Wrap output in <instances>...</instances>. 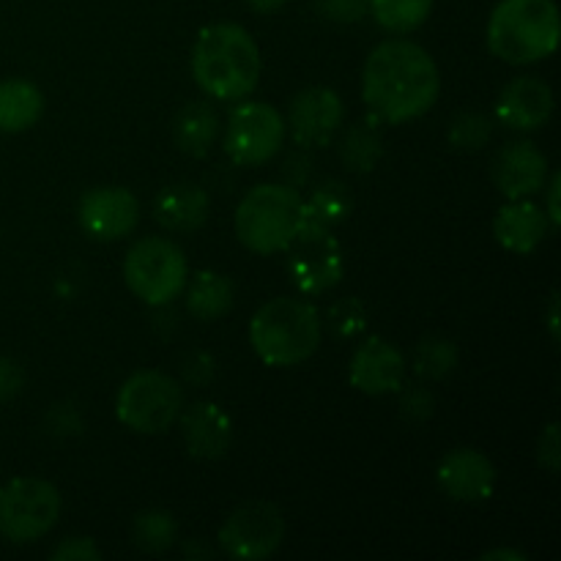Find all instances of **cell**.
Instances as JSON below:
<instances>
[{
	"label": "cell",
	"mask_w": 561,
	"mask_h": 561,
	"mask_svg": "<svg viewBox=\"0 0 561 561\" xmlns=\"http://www.w3.org/2000/svg\"><path fill=\"white\" fill-rule=\"evenodd\" d=\"M285 252H288V274L301 294H327L343 279V247L332 230L299 228Z\"/></svg>",
	"instance_id": "11"
},
{
	"label": "cell",
	"mask_w": 561,
	"mask_h": 561,
	"mask_svg": "<svg viewBox=\"0 0 561 561\" xmlns=\"http://www.w3.org/2000/svg\"><path fill=\"white\" fill-rule=\"evenodd\" d=\"M186 310L197 321H219L236 305V285L219 272H197L186 279Z\"/></svg>",
	"instance_id": "22"
},
{
	"label": "cell",
	"mask_w": 561,
	"mask_h": 561,
	"mask_svg": "<svg viewBox=\"0 0 561 561\" xmlns=\"http://www.w3.org/2000/svg\"><path fill=\"white\" fill-rule=\"evenodd\" d=\"M301 195L288 184H261L236 208V236L257 255L285 252L301 225Z\"/></svg>",
	"instance_id": "5"
},
{
	"label": "cell",
	"mask_w": 561,
	"mask_h": 561,
	"mask_svg": "<svg viewBox=\"0 0 561 561\" xmlns=\"http://www.w3.org/2000/svg\"><path fill=\"white\" fill-rule=\"evenodd\" d=\"M493 135V124L482 113H460L449 126V146L458 151H480Z\"/></svg>",
	"instance_id": "29"
},
{
	"label": "cell",
	"mask_w": 561,
	"mask_h": 561,
	"mask_svg": "<svg viewBox=\"0 0 561 561\" xmlns=\"http://www.w3.org/2000/svg\"><path fill=\"white\" fill-rule=\"evenodd\" d=\"M559 47V9L553 0H502L488 20V49L504 64L546 60Z\"/></svg>",
	"instance_id": "4"
},
{
	"label": "cell",
	"mask_w": 561,
	"mask_h": 561,
	"mask_svg": "<svg viewBox=\"0 0 561 561\" xmlns=\"http://www.w3.org/2000/svg\"><path fill=\"white\" fill-rule=\"evenodd\" d=\"M455 365H458V348L453 340L425 337L414 354V370L425 381H438V378L449 376Z\"/></svg>",
	"instance_id": "28"
},
{
	"label": "cell",
	"mask_w": 561,
	"mask_h": 561,
	"mask_svg": "<svg viewBox=\"0 0 561 561\" xmlns=\"http://www.w3.org/2000/svg\"><path fill=\"white\" fill-rule=\"evenodd\" d=\"M192 77L206 96L239 102L250 96L261 80V49L241 25H206L192 49Z\"/></svg>",
	"instance_id": "2"
},
{
	"label": "cell",
	"mask_w": 561,
	"mask_h": 561,
	"mask_svg": "<svg viewBox=\"0 0 561 561\" xmlns=\"http://www.w3.org/2000/svg\"><path fill=\"white\" fill-rule=\"evenodd\" d=\"M373 16L392 33L416 31L431 16L433 0H367Z\"/></svg>",
	"instance_id": "27"
},
{
	"label": "cell",
	"mask_w": 561,
	"mask_h": 561,
	"mask_svg": "<svg viewBox=\"0 0 561 561\" xmlns=\"http://www.w3.org/2000/svg\"><path fill=\"white\" fill-rule=\"evenodd\" d=\"M548 228H551V219H548L546 208L531 201H520V197L499 208L496 219H493L496 241L504 250L515 252V255L535 252L540 241L548 236Z\"/></svg>",
	"instance_id": "19"
},
{
	"label": "cell",
	"mask_w": 561,
	"mask_h": 561,
	"mask_svg": "<svg viewBox=\"0 0 561 561\" xmlns=\"http://www.w3.org/2000/svg\"><path fill=\"white\" fill-rule=\"evenodd\" d=\"M285 124L277 107L266 102H241L225 129V153L241 168H255L277 157L285 142Z\"/></svg>",
	"instance_id": "9"
},
{
	"label": "cell",
	"mask_w": 561,
	"mask_h": 561,
	"mask_svg": "<svg viewBox=\"0 0 561 561\" xmlns=\"http://www.w3.org/2000/svg\"><path fill=\"white\" fill-rule=\"evenodd\" d=\"M179 526L168 510H146L131 520V542L146 553H162L175 542Z\"/></svg>",
	"instance_id": "26"
},
{
	"label": "cell",
	"mask_w": 561,
	"mask_h": 561,
	"mask_svg": "<svg viewBox=\"0 0 561 561\" xmlns=\"http://www.w3.org/2000/svg\"><path fill=\"white\" fill-rule=\"evenodd\" d=\"M22 389V370L16 362L0 359V403L9 398H14Z\"/></svg>",
	"instance_id": "36"
},
{
	"label": "cell",
	"mask_w": 561,
	"mask_h": 561,
	"mask_svg": "<svg viewBox=\"0 0 561 561\" xmlns=\"http://www.w3.org/2000/svg\"><path fill=\"white\" fill-rule=\"evenodd\" d=\"M442 93V75L425 47L409 38L381 42L362 69V99L381 124H405L425 115Z\"/></svg>",
	"instance_id": "1"
},
{
	"label": "cell",
	"mask_w": 561,
	"mask_h": 561,
	"mask_svg": "<svg viewBox=\"0 0 561 561\" xmlns=\"http://www.w3.org/2000/svg\"><path fill=\"white\" fill-rule=\"evenodd\" d=\"M44 93L31 80L11 77L0 82V131L16 135L42 118Z\"/></svg>",
	"instance_id": "21"
},
{
	"label": "cell",
	"mask_w": 561,
	"mask_h": 561,
	"mask_svg": "<svg viewBox=\"0 0 561 561\" xmlns=\"http://www.w3.org/2000/svg\"><path fill=\"white\" fill-rule=\"evenodd\" d=\"M214 370H217V365H214V356L203 354V351H195V354H192L190 359H186L184 378L190 383H195V387H203V383L211 381Z\"/></svg>",
	"instance_id": "34"
},
{
	"label": "cell",
	"mask_w": 561,
	"mask_h": 561,
	"mask_svg": "<svg viewBox=\"0 0 561 561\" xmlns=\"http://www.w3.org/2000/svg\"><path fill=\"white\" fill-rule=\"evenodd\" d=\"M537 460L540 466H546L548 471H559L561 466V442H559V425L551 422V425L542 431L540 442H537Z\"/></svg>",
	"instance_id": "32"
},
{
	"label": "cell",
	"mask_w": 561,
	"mask_h": 561,
	"mask_svg": "<svg viewBox=\"0 0 561 561\" xmlns=\"http://www.w3.org/2000/svg\"><path fill=\"white\" fill-rule=\"evenodd\" d=\"M553 115V91L540 77H515L496 102V121L515 131H535Z\"/></svg>",
	"instance_id": "16"
},
{
	"label": "cell",
	"mask_w": 561,
	"mask_h": 561,
	"mask_svg": "<svg viewBox=\"0 0 561 561\" xmlns=\"http://www.w3.org/2000/svg\"><path fill=\"white\" fill-rule=\"evenodd\" d=\"M381 121L373 118V115L351 126L343 137V146H340V159L354 173H370L378 159H381Z\"/></svg>",
	"instance_id": "25"
},
{
	"label": "cell",
	"mask_w": 561,
	"mask_h": 561,
	"mask_svg": "<svg viewBox=\"0 0 561 561\" xmlns=\"http://www.w3.org/2000/svg\"><path fill=\"white\" fill-rule=\"evenodd\" d=\"M436 480L438 488H442L453 502L477 504L493 496L499 474L496 466L491 463V458H488L485 453L471 447H460L444 455L442 463H438L436 469Z\"/></svg>",
	"instance_id": "14"
},
{
	"label": "cell",
	"mask_w": 561,
	"mask_h": 561,
	"mask_svg": "<svg viewBox=\"0 0 561 561\" xmlns=\"http://www.w3.org/2000/svg\"><path fill=\"white\" fill-rule=\"evenodd\" d=\"M354 208L348 186L340 181H323L307 203H301V225L307 230H332L334 225L348 219Z\"/></svg>",
	"instance_id": "24"
},
{
	"label": "cell",
	"mask_w": 561,
	"mask_h": 561,
	"mask_svg": "<svg viewBox=\"0 0 561 561\" xmlns=\"http://www.w3.org/2000/svg\"><path fill=\"white\" fill-rule=\"evenodd\" d=\"M285 537V518L277 504L247 502L225 518L219 529V548L225 557L239 561L268 559Z\"/></svg>",
	"instance_id": "10"
},
{
	"label": "cell",
	"mask_w": 561,
	"mask_h": 561,
	"mask_svg": "<svg viewBox=\"0 0 561 561\" xmlns=\"http://www.w3.org/2000/svg\"><path fill=\"white\" fill-rule=\"evenodd\" d=\"M219 131V115L208 102H190L173 121V140L186 157H206Z\"/></svg>",
	"instance_id": "23"
},
{
	"label": "cell",
	"mask_w": 561,
	"mask_h": 561,
	"mask_svg": "<svg viewBox=\"0 0 561 561\" xmlns=\"http://www.w3.org/2000/svg\"><path fill=\"white\" fill-rule=\"evenodd\" d=\"M557 305H559V301H557V296H553V307H551V332H553V337H557Z\"/></svg>",
	"instance_id": "40"
},
{
	"label": "cell",
	"mask_w": 561,
	"mask_h": 561,
	"mask_svg": "<svg viewBox=\"0 0 561 561\" xmlns=\"http://www.w3.org/2000/svg\"><path fill=\"white\" fill-rule=\"evenodd\" d=\"M405 356L383 337H367L351 356L348 378L351 387L359 392L381 398V394L400 392L405 383Z\"/></svg>",
	"instance_id": "15"
},
{
	"label": "cell",
	"mask_w": 561,
	"mask_h": 561,
	"mask_svg": "<svg viewBox=\"0 0 561 561\" xmlns=\"http://www.w3.org/2000/svg\"><path fill=\"white\" fill-rule=\"evenodd\" d=\"M548 159L535 142H510L493 159V181L507 201L529 197L546 186Z\"/></svg>",
	"instance_id": "17"
},
{
	"label": "cell",
	"mask_w": 561,
	"mask_h": 561,
	"mask_svg": "<svg viewBox=\"0 0 561 561\" xmlns=\"http://www.w3.org/2000/svg\"><path fill=\"white\" fill-rule=\"evenodd\" d=\"M321 5L329 16H334V20L354 22L365 14L367 0H321Z\"/></svg>",
	"instance_id": "35"
},
{
	"label": "cell",
	"mask_w": 561,
	"mask_h": 561,
	"mask_svg": "<svg viewBox=\"0 0 561 561\" xmlns=\"http://www.w3.org/2000/svg\"><path fill=\"white\" fill-rule=\"evenodd\" d=\"M181 416L186 453L197 460H219L233 444V422L211 400L190 405Z\"/></svg>",
	"instance_id": "18"
},
{
	"label": "cell",
	"mask_w": 561,
	"mask_h": 561,
	"mask_svg": "<svg viewBox=\"0 0 561 561\" xmlns=\"http://www.w3.org/2000/svg\"><path fill=\"white\" fill-rule=\"evenodd\" d=\"M80 228L96 241H118L137 228L140 203L126 186H93L77 206Z\"/></svg>",
	"instance_id": "12"
},
{
	"label": "cell",
	"mask_w": 561,
	"mask_h": 561,
	"mask_svg": "<svg viewBox=\"0 0 561 561\" xmlns=\"http://www.w3.org/2000/svg\"><path fill=\"white\" fill-rule=\"evenodd\" d=\"M321 312L310 301H266L250 321V343L257 359L268 367H294L310 359L321 345Z\"/></svg>",
	"instance_id": "3"
},
{
	"label": "cell",
	"mask_w": 561,
	"mask_h": 561,
	"mask_svg": "<svg viewBox=\"0 0 561 561\" xmlns=\"http://www.w3.org/2000/svg\"><path fill=\"white\" fill-rule=\"evenodd\" d=\"M184 409V389L159 370H140L124 381L115 398V414L129 431L142 436L164 433Z\"/></svg>",
	"instance_id": "7"
},
{
	"label": "cell",
	"mask_w": 561,
	"mask_h": 561,
	"mask_svg": "<svg viewBox=\"0 0 561 561\" xmlns=\"http://www.w3.org/2000/svg\"><path fill=\"white\" fill-rule=\"evenodd\" d=\"M482 559H485V561H491V559H496V561H502V559H507V561H524L526 553L518 551V548H493V551L482 553Z\"/></svg>",
	"instance_id": "38"
},
{
	"label": "cell",
	"mask_w": 561,
	"mask_h": 561,
	"mask_svg": "<svg viewBox=\"0 0 561 561\" xmlns=\"http://www.w3.org/2000/svg\"><path fill=\"white\" fill-rule=\"evenodd\" d=\"M208 201L206 190H201L197 184H170L153 201V217L162 225L164 230H173V233H195L206 225Z\"/></svg>",
	"instance_id": "20"
},
{
	"label": "cell",
	"mask_w": 561,
	"mask_h": 561,
	"mask_svg": "<svg viewBox=\"0 0 561 561\" xmlns=\"http://www.w3.org/2000/svg\"><path fill=\"white\" fill-rule=\"evenodd\" d=\"M60 493L38 477H16L0 488V535L16 546L42 540L60 518Z\"/></svg>",
	"instance_id": "8"
},
{
	"label": "cell",
	"mask_w": 561,
	"mask_h": 561,
	"mask_svg": "<svg viewBox=\"0 0 561 561\" xmlns=\"http://www.w3.org/2000/svg\"><path fill=\"white\" fill-rule=\"evenodd\" d=\"M327 323L334 332V337H356L367 327L365 305L359 299H354V296L334 301L327 312Z\"/></svg>",
	"instance_id": "30"
},
{
	"label": "cell",
	"mask_w": 561,
	"mask_h": 561,
	"mask_svg": "<svg viewBox=\"0 0 561 561\" xmlns=\"http://www.w3.org/2000/svg\"><path fill=\"white\" fill-rule=\"evenodd\" d=\"M49 559L55 561H96L102 559V551L96 548V542L91 537H69L60 546L53 548Z\"/></svg>",
	"instance_id": "31"
},
{
	"label": "cell",
	"mask_w": 561,
	"mask_h": 561,
	"mask_svg": "<svg viewBox=\"0 0 561 561\" xmlns=\"http://www.w3.org/2000/svg\"><path fill=\"white\" fill-rule=\"evenodd\" d=\"M124 279L131 294L148 307H164L184 294L190 266L179 244L151 236L126 252Z\"/></svg>",
	"instance_id": "6"
},
{
	"label": "cell",
	"mask_w": 561,
	"mask_h": 561,
	"mask_svg": "<svg viewBox=\"0 0 561 561\" xmlns=\"http://www.w3.org/2000/svg\"><path fill=\"white\" fill-rule=\"evenodd\" d=\"M559 186H561V175L553 173L551 179V186H548V219H551V225H559L561 222V211H559Z\"/></svg>",
	"instance_id": "37"
},
{
	"label": "cell",
	"mask_w": 561,
	"mask_h": 561,
	"mask_svg": "<svg viewBox=\"0 0 561 561\" xmlns=\"http://www.w3.org/2000/svg\"><path fill=\"white\" fill-rule=\"evenodd\" d=\"M343 118V99L332 88H307L290 102L288 126L296 146L323 148L334 140Z\"/></svg>",
	"instance_id": "13"
},
{
	"label": "cell",
	"mask_w": 561,
	"mask_h": 561,
	"mask_svg": "<svg viewBox=\"0 0 561 561\" xmlns=\"http://www.w3.org/2000/svg\"><path fill=\"white\" fill-rule=\"evenodd\" d=\"M252 11H261V14H268V11H277L285 0H244Z\"/></svg>",
	"instance_id": "39"
},
{
	"label": "cell",
	"mask_w": 561,
	"mask_h": 561,
	"mask_svg": "<svg viewBox=\"0 0 561 561\" xmlns=\"http://www.w3.org/2000/svg\"><path fill=\"white\" fill-rule=\"evenodd\" d=\"M433 394L427 392V389L422 387H414L409 389V392H403V403H400V409H403V414L409 416V420H427V416L433 414Z\"/></svg>",
	"instance_id": "33"
}]
</instances>
